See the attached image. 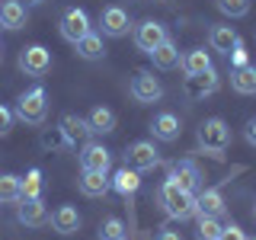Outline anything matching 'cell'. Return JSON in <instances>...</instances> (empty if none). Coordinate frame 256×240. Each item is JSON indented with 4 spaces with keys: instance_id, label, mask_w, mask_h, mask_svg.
Wrapping results in <instances>:
<instances>
[{
    "instance_id": "obj_1",
    "label": "cell",
    "mask_w": 256,
    "mask_h": 240,
    "mask_svg": "<svg viewBox=\"0 0 256 240\" xmlns=\"http://www.w3.org/2000/svg\"><path fill=\"white\" fill-rule=\"evenodd\" d=\"M157 198H160L164 212L170 214L173 221H189L192 214H196V192L180 189V186H176V182H170V180H166L164 186H160Z\"/></svg>"
},
{
    "instance_id": "obj_2",
    "label": "cell",
    "mask_w": 256,
    "mask_h": 240,
    "mask_svg": "<svg viewBox=\"0 0 256 240\" xmlns=\"http://www.w3.org/2000/svg\"><path fill=\"white\" fill-rule=\"evenodd\" d=\"M196 138H198V148H202V150L221 157L224 150L230 148V128H228L224 118H205V122L198 125Z\"/></svg>"
},
{
    "instance_id": "obj_3",
    "label": "cell",
    "mask_w": 256,
    "mask_h": 240,
    "mask_svg": "<svg viewBox=\"0 0 256 240\" xmlns=\"http://www.w3.org/2000/svg\"><path fill=\"white\" fill-rule=\"evenodd\" d=\"M48 116V93L45 86H32L16 100V118L26 125H42Z\"/></svg>"
},
{
    "instance_id": "obj_4",
    "label": "cell",
    "mask_w": 256,
    "mask_h": 240,
    "mask_svg": "<svg viewBox=\"0 0 256 240\" xmlns=\"http://www.w3.org/2000/svg\"><path fill=\"white\" fill-rule=\"evenodd\" d=\"M128 93H132L134 102H144V106H150V102H160V100H164V84L154 77V70H134Z\"/></svg>"
},
{
    "instance_id": "obj_5",
    "label": "cell",
    "mask_w": 256,
    "mask_h": 240,
    "mask_svg": "<svg viewBox=\"0 0 256 240\" xmlns=\"http://www.w3.org/2000/svg\"><path fill=\"white\" fill-rule=\"evenodd\" d=\"M58 32H61L64 42L77 45L80 38L86 36V32H93V29H90V16H86V10H80V6H70V10H64V13H61V22H58Z\"/></svg>"
},
{
    "instance_id": "obj_6",
    "label": "cell",
    "mask_w": 256,
    "mask_h": 240,
    "mask_svg": "<svg viewBox=\"0 0 256 240\" xmlns=\"http://www.w3.org/2000/svg\"><path fill=\"white\" fill-rule=\"evenodd\" d=\"M218 86H221L218 70H214V68H208V70H202V74H192V77H186V84H182V93H186V100L198 102V100H205V96H212L214 90H218Z\"/></svg>"
},
{
    "instance_id": "obj_7",
    "label": "cell",
    "mask_w": 256,
    "mask_h": 240,
    "mask_svg": "<svg viewBox=\"0 0 256 240\" xmlns=\"http://www.w3.org/2000/svg\"><path fill=\"white\" fill-rule=\"evenodd\" d=\"M20 70L29 77H42L52 70V52L45 45H29L20 52Z\"/></svg>"
},
{
    "instance_id": "obj_8",
    "label": "cell",
    "mask_w": 256,
    "mask_h": 240,
    "mask_svg": "<svg viewBox=\"0 0 256 240\" xmlns=\"http://www.w3.org/2000/svg\"><path fill=\"white\" fill-rule=\"evenodd\" d=\"M125 164L138 173H148L154 166H160V150L154 148V141H134L125 154Z\"/></svg>"
},
{
    "instance_id": "obj_9",
    "label": "cell",
    "mask_w": 256,
    "mask_h": 240,
    "mask_svg": "<svg viewBox=\"0 0 256 240\" xmlns=\"http://www.w3.org/2000/svg\"><path fill=\"white\" fill-rule=\"evenodd\" d=\"M100 29L106 38H125L128 29H132V16H128V10H122V6H106V10L100 13Z\"/></svg>"
},
{
    "instance_id": "obj_10",
    "label": "cell",
    "mask_w": 256,
    "mask_h": 240,
    "mask_svg": "<svg viewBox=\"0 0 256 240\" xmlns=\"http://www.w3.org/2000/svg\"><path fill=\"white\" fill-rule=\"evenodd\" d=\"M16 218L26 228H45V224H52V214H48L42 198H20L16 202Z\"/></svg>"
},
{
    "instance_id": "obj_11",
    "label": "cell",
    "mask_w": 256,
    "mask_h": 240,
    "mask_svg": "<svg viewBox=\"0 0 256 240\" xmlns=\"http://www.w3.org/2000/svg\"><path fill=\"white\" fill-rule=\"evenodd\" d=\"M166 180L176 182V186L186 189V192H196L202 186V170L192 160H176V164H170V170H166Z\"/></svg>"
},
{
    "instance_id": "obj_12",
    "label": "cell",
    "mask_w": 256,
    "mask_h": 240,
    "mask_svg": "<svg viewBox=\"0 0 256 240\" xmlns=\"http://www.w3.org/2000/svg\"><path fill=\"white\" fill-rule=\"evenodd\" d=\"M150 134H154L157 141H164V144L180 141V134H182L180 116H176V112H157V116L150 118Z\"/></svg>"
},
{
    "instance_id": "obj_13",
    "label": "cell",
    "mask_w": 256,
    "mask_h": 240,
    "mask_svg": "<svg viewBox=\"0 0 256 240\" xmlns=\"http://www.w3.org/2000/svg\"><path fill=\"white\" fill-rule=\"evenodd\" d=\"M166 38H170V36H166V26L157 22V20H144L141 26L134 29V45H138L144 54H150L160 42H166Z\"/></svg>"
},
{
    "instance_id": "obj_14",
    "label": "cell",
    "mask_w": 256,
    "mask_h": 240,
    "mask_svg": "<svg viewBox=\"0 0 256 240\" xmlns=\"http://www.w3.org/2000/svg\"><path fill=\"white\" fill-rule=\"evenodd\" d=\"M109 164H112L109 148H102L100 141H84V148H80V166H84V170L109 173Z\"/></svg>"
},
{
    "instance_id": "obj_15",
    "label": "cell",
    "mask_w": 256,
    "mask_h": 240,
    "mask_svg": "<svg viewBox=\"0 0 256 240\" xmlns=\"http://www.w3.org/2000/svg\"><path fill=\"white\" fill-rule=\"evenodd\" d=\"M58 128L64 132V138H68V144H77V141H86L90 138V122L86 118H80L77 112H64L61 116V122H58Z\"/></svg>"
},
{
    "instance_id": "obj_16",
    "label": "cell",
    "mask_w": 256,
    "mask_h": 240,
    "mask_svg": "<svg viewBox=\"0 0 256 240\" xmlns=\"http://www.w3.org/2000/svg\"><path fill=\"white\" fill-rule=\"evenodd\" d=\"M109 189H112V180L106 173H100V170H84L80 173V192H84L86 198H102Z\"/></svg>"
},
{
    "instance_id": "obj_17",
    "label": "cell",
    "mask_w": 256,
    "mask_h": 240,
    "mask_svg": "<svg viewBox=\"0 0 256 240\" xmlns=\"http://www.w3.org/2000/svg\"><path fill=\"white\" fill-rule=\"evenodd\" d=\"M196 214L221 218V214H224V196H221V189H202V192H196Z\"/></svg>"
},
{
    "instance_id": "obj_18",
    "label": "cell",
    "mask_w": 256,
    "mask_h": 240,
    "mask_svg": "<svg viewBox=\"0 0 256 240\" xmlns=\"http://www.w3.org/2000/svg\"><path fill=\"white\" fill-rule=\"evenodd\" d=\"M29 20V10L22 0H4L0 4V26L4 29H22Z\"/></svg>"
},
{
    "instance_id": "obj_19",
    "label": "cell",
    "mask_w": 256,
    "mask_h": 240,
    "mask_svg": "<svg viewBox=\"0 0 256 240\" xmlns=\"http://www.w3.org/2000/svg\"><path fill=\"white\" fill-rule=\"evenodd\" d=\"M52 228L58 234H77L80 230V212L74 205H58L52 212Z\"/></svg>"
},
{
    "instance_id": "obj_20",
    "label": "cell",
    "mask_w": 256,
    "mask_h": 240,
    "mask_svg": "<svg viewBox=\"0 0 256 240\" xmlns=\"http://www.w3.org/2000/svg\"><path fill=\"white\" fill-rule=\"evenodd\" d=\"M112 189L118 192L122 198H132L134 192L141 189V173L138 170H132V166H122V170H116V176H112Z\"/></svg>"
},
{
    "instance_id": "obj_21",
    "label": "cell",
    "mask_w": 256,
    "mask_h": 240,
    "mask_svg": "<svg viewBox=\"0 0 256 240\" xmlns=\"http://www.w3.org/2000/svg\"><path fill=\"white\" fill-rule=\"evenodd\" d=\"M208 45H212V52L230 54V48L237 45V32H234V26H224V22L212 26V29H208Z\"/></svg>"
},
{
    "instance_id": "obj_22",
    "label": "cell",
    "mask_w": 256,
    "mask_h": 240,
    "mask_svg": "<svg viewBox=\"0 0 256 240\" xmlns=\"http://www.w3.org/2000/svg\"><path fill=\"white\" fill-rule=\"evenodd\" d=\"M180 68L186 70V77L202 74V70L212 68V54H208L205 48H189V52H182V54H180Z\"/></svg>"
},
{
    "instance_id": "obj_23",
    "label": "cell",
    "mask_w": 256,
    "mask_h": 240,
    "mask_svg": "<svg viewBox=\"0 0 256 240\" xmlns=\"http://www.w3.org/2000/svg\"><path fill=\"white\" fill-rule=\"evenodd\" d=\"M74 52H77V58H84V61H100L102 54H106L102 36H100V32H86V36L74 45Z\"/></svg>"
},
{
    "instance_id": "obj_24",
    "label": "cell",
    "mask_w": 256,
    "mask_h": 240,
    "mask_svg": "<svg viewBox=\"0 0 256 240\" xmlns=\"http://www.w3.org/2000/svg\"><path fill=\"white\" fill-rule=\"evenodd\" d=\"M230 86H234V93H240V96H253L256 93V68L253 64L230 70Z\"/></svg>"
},
{
    "instance_id": "obj_25",
    "label": "cell",
    "mask_w": 256,
    "mask_h": 240,
    "mask_svg": "<svg viewBox=\"0 0 256 240\" xmlns=\"http://www.w3.org/2000/svg\"><path fill=\"white\" fill-rule=\"evenodd\" d=\"M150 61H154L157 70H173L176 64H180V48L166 38V42H160L154 52H150Z\"/></svg>"
},
{
    "instance_id": "obj_26",
    "label": "cell",
    "mask_w": 256,
    "mask_h": 240,
    "mask_svg": "<svg viewBox=\"0 0 256 240\" xmlns=\"http://www.w3.org/2000/svg\"><path fill=\"white\" fill-rule=\"evenodd\" d=\"M86 122H90L93 134H109V132H116V112L109 106H96V109H90Z\"/></svg>"
},
{
    "instance_id": "obj_27",
    "label": "cell",
    "mask_w": 256,
    "mask_h": 240,
    "mask_svg": "<svg viewBox=\"0 0 256 240\" xmlns=\"http://www.w3.org/2000/svg\"><path fill=\"white\" fill-rule=\"evenodd\" d=\"M22 198V176L0 173V205H16Z\"/></svg>"
},
{
    "instance_id": "obj_28",
    "label": "cell",
    "mask_w": 256,
    "mask_h": 240,
    "mask_svg": "<svg viewBox=\"0 0 256 240\" xmlns=\"http://www.w3.org/2000/svg\"><path fill=\"white\" fill-rule=\"evenodd\" d=\"M221 234H224V224L218 218H205V214H198L196 240H221Z\"/></svg>"
},
{
    "instance_id": "obj_29",
    "label": "cell",
    "mask_w": 256,
    "mask_h": 240,
    "mask_svg": "<svg viewBox=\"0 0 256 240\" xmlns=\"http://www.w3.org/2000/svg\"><path fill=\"white\" fill-rule=\"evenodd\" d=\"M22 198H42V170L32 166L22 180Z\"/></svg>"
},
{
    "instance_id": "obj_30",
    "label": "cell",
    "mask_w": 256,
    "mask_h": 240,
    "mask_svg": "<svg viewBox=\"0 0 256 240\" xmlns=\"http://www.w3.org/2000/svg\"><path fill=\"white\" fill-rule=\"evenodd\" d=\"M218 4V10L224 16H230V20H240V16L250 13V0H214Z\"/></svg>"
},
{
    "instance_id": "obj_31",
    "label": "cell",
    "mask_w": 256,
    "mask_h": 240,
    "mask_svg": "<svg viewBox=\"0 0 256 240\" xmlns=\"http://www.w3.org/2000/svg\"><path fill=\"white\" fill-rule=\"evenodd\" d=\"M38 141H42V148H45V150H64V148H70L61 128H45Z\"/></svg>"
},
{
    "instance_id": "obj_32",
    "label": "cell",
    "mask_w": 256,
    "mask_h": 240,
    "mask_svg": "<svg viewBox=\"0 0 256 240\" xmlns=\"http://www.w3.org/2000/svg\"><path fill=\"white\" fill-rule=\"evenodd\" d=\"M118 237H125L122 218H106L100 224V240H118Z\"/></svg>"
},
{
    "instance_id": "obj_33",
    "label": "cell",
    "mask_w": 256,
    "mask_h": 240,
    "mask_svg": "<svg viewBox=\"0 0 256 240\" xmlns=\"http://www.w3.org/2000/svg\"><path fill=\"white\" fill-rule=\"evenodd\" d=\"M228 58H230V68H246V64H250V52H246V45L237 38V45L230 48Z\"/></svg>"
},
{
    "instance_id": "obj_34",
    "label": "cell",
    "mask_w": 256,
    "mask_h": 240,
    "mask_svg": "<svg viewBox=\"0 0 256 240\" xmlns=\"http://www.w3.org/2000/svg\"><path fill=\"white\" fill-rule=\"evenodd\" d=\"M10 128H13V112L6 109V106H0V138H6Z\"/></svg>"
},
{
    "instance_id": "obj_35",
    "label": "cell",
    "mask_w": 256,
    "mask_h": 240,
    "mask_svg": "<svg viewBox=\"0 0 256 240\" xmlns=\"http://www.w3.org/2000/svg\"><path fill=\"white\" fill-rule=\"evenodd\" d=\"M221 240H246V234L237 228V224H224V234H221Z\"/></svg>"
},
{
    "instance_id": "obj_36",
    "label": "cell",
    "mask_w": 256,
    "mask_h": 240,
    "mask_svg": "<svg viewBox=\"0 0 256 240\" xmlns=\"http://www.w3.org/2000/svg\"><path fill=\"white\" fill-rule=\"evenodd\" d=\"M154 240H182V237H180V230H170V228H160L157 234H154Z\"/></svg>"
},
{
    "instance_id": "obj_37",
    "label": "cell",
    "mask_w": 256,
    "mask_h": 240,
    "mask_svg": "<svg viewBox=\"0 0 256 240\" xmlns=\"http://www.w3.org/2000/svg\"><path fill=\"white\" fill-rule=\"evenodd\" d=\"M244 138H246V141H250L253 148H256V116L250 118V122H246V128H244Z\"/></svg>"
},
{
    "instance_id": "obj_38",
    "label": "cell",
    "mask_w": 256,
    "mask_h": 240,
    "mask_svg": "<svg viewBox=\"0 0 256 240\" xmlns=\"http://www.w3.org/2000/svg\"><path fill=\"white\" fill-rule=\"evenodd\" d=\"M38 4H45V0H26V6H38Z\"/></svg>"
},
{
    "instance_id": "obj_39",
    "label": "cell",
    "mask_w": 256,
    "mask_h": 240,
    "mask_svg": "<svg viewBox=\"0 0 256 240\" xmlns=\"http://www.w3.org/2000/svg\"><path fill=\"white\" fill-rule=\"evenodd\" d=\"M0 61H4V48H0Z\"/></svg>"
},
{
    "instance_id": "obj_40",
    "label": "cell",
    "mask_w": 256,
    "mask_h": 240,
    "mask_svg": "<svg viewBox=\"0 0 256 240\" xmlns=\"http://www.w3.org/2000/svg\"><path fill=\"white\" fill-rule=\"evenodd\" d=\"M253 218H256V205H253Z\"/></svg>"
},
{
    "instance_id": "obj_41",
    "label": "cell",
    "mask_w": 256,
    "mask_h": 240,
    "mask_svg": "<svg viewBox=\"0 0 256 240\" xmlns=\"http://www.w3.org/2000/svg\"><path fill=\"white\" fill-rule=\"evenodd\" d=\"M118 240H125V237H118Z\"/></svg>"
},
{
    "instance_id": "obj_42",
    "label": "cell",
    "mask_w": 256,
    "mask_h": 240,
    "mask_svg": "<svg viewBox=\"0 0 256 240\" xmlns=\"http://www.w3.org/2000/svg\"><path fill=\"white\" fill-rule=\"evenodd\" d=\"M246 240H250V237H246ZM253 240H256V237H253Z\"/></svg>"
},
{
    "instance_id": "obj_43",
    "label": "cell",
    "mask_w": 256,
    "mask_h": 240,
    "mask_svg": "<svg viewBox=\"0 0 256 240\" xmlns=\"http://www.w3.org/2000/svg\"><path fill=\"white\" fill-rule=\"evenodd\" d=\"M0 29H4V26H0Z\"/></svg>"
}]
</instances>
